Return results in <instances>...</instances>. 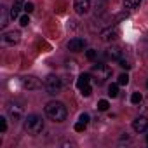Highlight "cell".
I'll use <instances>...</instances> for the list:
<instances>
[{"mask_svg":"<svg viewBox=\"0 0 148 148\" xmlns=\"http://www.w3.org/2000/svg\"><path fill=\"white\" fill-rule=\"evenodd\" d=\"M23 86H25V89L33 91V89H38V87H40V82H38L35 77H25V79H23Z\"/></svg>","mask_w":148,"mask_h":148,"instance_id":"obj_11","label":"cell"},{"mask_svg":"<svg viewBox=\"0 0 148 148\" xmlns=\"http://www.w3.org/2000/svg\"><path fill=\"white\" fill-rule=\"evenodd\" d=\"M45 115H47L51 120H54V122H63V120L66 119L68 112H66V106H64L63 103H59V101H51V103L45 105Z\"/></svg>","mask_w":148,"mask_h":148,"instance_id":"obj_1","label":"cell"},{"mask_svg":"<svg viewBox=\"0 0 148 148\" xmlns=\"http://www.w3.org/2000/svg\"><path fill=\"white\" fill-rule=\"evenodd\" d=\"M141 99H143L141 92H132V96H131V103H132V105H139Z\"/></svg>","mask_w":148,"mask_h":148,"instance_id":"obj_18","label":"cell"},{"mask_svg":"<svg viewBox=\"0 0 148 148\" xmlns=\"http://www.w3.org/2000/svg\"><path fill=\"white\" fill-rule=\"evenodd\" d=\"M73 7H75L77 14H86L91 9V0H75V2H73Z\"/></svg>","mask_w":148,"mask_h":148,"instance_id":"obj_8","label":"cell"},{"mask_svg":"<svg viewBox=\"0 0 148 148\" xmlns=\"http://www.w3.org/2000/svg\"><path fill=\"white\" fill-rule=\"evenodd\" d=\"M86 45H87V42H86L84 38H71V40L68 42V49H70L71 52H80V51L86 49Z\"/></svg>","mask_w":148,"mask_h":148,"instance_id":"obj_6","label":"cell"},{"mask_svg":"<svg viewBox=\"0 0 148 148\" xmlns=\"http://www.w3.org/2000/svg\"><path fill=\"white\" fill-rule=\"evenodd\" d=\"M86 127H87V124H86V122H82V120H79V122L75 124V131H77V132L86 131Z\"/></svg>","mask_w":148,"mask_h":148,"instance_id":"obj_22","label":"cell"},{"mask_svg":"<svg viewBox=\"0 0 148 148\" xmlns=\"http://www.w3.org/2000/svg\"><path fill=\"white\" fill-rule=\"evenodd\" d=\"M19 25H21V26H28V25H30V18H28V14H25V16L19 18Z\"/></svg>","mask_w":148,"mask_h":148,"instance_id":"obj_25","label":"cell"},{"mask_svg":"<svg viewBox=\"0 0 148 148\" xmlns=\"http://www.w3.org/2000/svg\"><path fill=\"white\" fill-rule=\"evenodd\" d=\"M25 12H26V14L33 12V4H32V2H26V4H25Z\"/></svg>","mask_w":148,"mask_h":148,"instance_id":"obj_26","label":"cell"},{"mask_svg":"<svg viewBox=\"0 0 148 148\" xmlns=\"http://www.w3.org/2000/svg\"><path fill=\"white\" fill-rule=\"evenodd\" d=\"M92 73L96 75V79H98L99 82H105L106 79L112 77V68L106 66V64H96V66L92 68Z\"/></svg>","mask_w":148,"mask_h":148,"instance_id":"obj_5","label":"cell"},{"mask_svg":"<svg viewBox=\"0 0 148 148\" xmlns=\"http://www.w3.org/2000/svg\"><path fill=\"white\" fill-rule=\"evenodd\" d=\"M110 108V103L106 101V99H101V101H98V110L99 112H106Z\"/></svg>","mask_w":148,"mask_h":148,"instance_id":"obj_19","label":"cell"},{"mask_svg":"<svg viewBox=\"0 0 148 148\" xmlns=\"http://www.w3.org/2000/svg\"><path fill=\"white\" fill-rule=\"evenodd\" d=\"M127 84H129V75H127V73L119 75V86H127Z\"/></svg>","mask_w":148,"mask_h":148,"instance_id":"obj_20","label":"cell"},{"mask_svg":"<svg viewBox=\"0 0 148 148\" xmlns=\"http://www.w3.org/2000/svg\"><path fill=\"white\" fill-rule=\"evenodd\" d=\"M132 129H134L136 132H145V131H148V119H146V117H138V119H134V120H132Z\"/></svg>","mask_w":148,"mask_h":148,"instance_id":"obj_7","label":"cell"},{"mask_svg":"<svg viewBox=\"0 0 148 148\" xmlns=\"http://www.w3.org/2000/svg\"><path fill=\"white\" fill-rule=\"evenodd\" d=\"M117 37H119V32H117V28H108V30L101 32V38H103L105 42H112V40H115Z\"/></svg>","mask_w":148,"mask_h":148,"instance_id":"obj_12","label":"cell"},{"mask_svg":"<svg viewBox=\"0 0 148 148\" xmlns=\"http://www.w3.org/2000/svg\"><path fill=\"white\" fill-rule=\"evenodd\" d=\"M120 56H122V54H120V49H119V47H108V49H106V58H108V59H117V61H119Z\"/></svg>","mask_w":148,"mask_h":148,"instance_id":"obj_14","label":"cell"},{"mask_svg":"<svg viewBox=\"0 0 148 148\" xmlns=\"http://www.w3.org/2000/svg\"><path fill=\"white\" fill-rule=\"evenodd\" d=\"M79 120H82V122H86V124H89V115H87V113H82Z\"/></svg>","mask_w":148,"mask_h":148,"instance_id":"obj_27","label":"cell"},{"mask_svg":"<svg viewBox=\"0 0 148 148\" xmlns=\"http://www.w3.org/2000/svg\"><path fill=\"white\" fill-rule=\"evenodd\" d=\"M86 56H87V59H89V61H94V59H96V56H98V52H96L94 49H89V51L86 52Z\"/></svg>","mask_w":148,"mask_h":148,"instance_id":"obj_23","label":"cell"},{"mask_svg":"<svg viewBox=\"0 0 148 148\" xmlns=\"http://www.w3.org/2000/svg\"><path fill=\"white\" fill-rule=\"evenodd\" d=\"M108 96L110 98H117L119 96V84H110L108 86Z\"/></svg>","mask_w":148,"mask_h":148,"instance_id":"obj_16","label":"cell"},{"mask_svg":"<svg viewBox=\"0 0 148 148\" xmlns=\"http://www.w3.org/2000/svg\"><path fill=\"white\" fill-rule=\"evenodd\" d=\"M146 87H148V82H146Z\"/></svg>","mask_w":148,"mask_h":148,"instance_id":"obj_29","label":"cell"},{"mask_svg":"<svg viewBox=\"0 0 148 148\" xmlns=\"http://www.w3.org/2000/svg\"><path fill=\"white\" fill-rule=\"evenodd\" d=\"M23 9H25V0H14V4H12V7H11V12H9L11 19L19 18V12H21Z\"/></svg>","mask_w":148,"mask_h":148,"instance_id":"obj_9","label":"cell"},{"mask_svg":"<svg viewBox=\"0 0 148 148\" xmlns=\"http://www.w3.org/2000/svg\"><path fill=\"white\" fill-rule=\"evenodd\" d=\"M119 64H120L122 68H125V70H129V68L132 66V64H131V61H129V59H124V58H120V59H119Z\"/></svg>","mask_w":148,"mask_h":148,"instance_id":"obj_21","label":"cell"},{"mask_svg":"<svg viewBox=\"0 0 148 148\" xmlns=\"http://www.w3.org/2000/svg\"><path fill=\"white\" fill-rule=\"evenodd\" d=\"M139 4H141V0H124L125 9H136Z\"/></svg>","mask_w":148,"mask_h":148,"instance_id":"obj_17","label":"cell"},{"mask_svg":"<svg viewBox=\"0 0 148 148\" xmlns=\"http://www.w3.org/2000/svg\"><path fill=\"white\" fill-rule=\"evenodd\" d=\"M4 42L9 44V45L18 44V42H19V33H18V32H9V33H5V35H4Z\"/></svg>","mask_w":148,"mask_h":148,"instance_id":"obj_13","label":"cell"},{"mask_svg":"<svg viewBox=\"0 0 148 148\" xmlns=\"http://www.w3.org/2000/svg\"><path fill=\"white\" fill-rule=\"evenodd\" d=\"M23 125H25V131H28L30 134H40L44 131V120H42V117H38L35 113L33 115H28L25 119Z\"/></svg>","mask_w":148,"mask_h":148,"instance_id":"obj_2","label":"cell"},{"mask_svg":"<svg viewBox=\"0 0 148 148\" xmlns=\"http://www.w3.org/2000/svg\"><path fill=\"white\" fill-rule=\"evenodd\" d=\"M77 87H79V91L82 92V96H91V92H92V87H91V75L89 73H82V75L79 77V80H77Z\"/></svg>","mask_w":148,"mask_h":148,"instance_id":"obj_4","label":"cell"},{"mask_svg":"<svg viewBox=\"0 0 148 148\" xmlns=\"http://www.w3.org/2000/svg\"><path fill=\"white\" fill-rule=\"evenodd\" d=\"M7 131V120L5 117H0V132H5Z\"/></svg>","mask_w":148,"mask_h":148,"instance_id":"obj_24","label":"cell"},{"mask_svg":"<svg viewBox=\"0 0 148 148\" xmlns=\"http://www.w3.org/2000/svg\"><path fill=\"white\" fill-rule=\"evenodd\" d=\"M0 14H2V19H0V26L5 28V26H7V21H9V18H11V16H7V9H5V7L0 9Z\"/></svg>","mask_w":148,"mask_h":148,"instance_id":"obj_15","label":"cell"},{"mask_svg":"<svg viewBox=\"0 0 148 148\" xmlns=\"http://www.w3.org/2000/svg\"><path fill=\"white\" fill-rule=\"evenodd\" d=\"M44 87H45V91H47L51 96H56V94H59L63 84H61V79H59V77L49 75V77L45 79V82H44Z\"/></svg>","mask_w":148,"mask_h":148,"instance_id":"obj_3","label":"cell"},{"mask_svg":"<svg viewBox=\"0 0 148 148\" xmlns=\"http://www.w3.org/2000/svg\"><path fill=\"white\" fill-rule=\"evenodd\" d=\"M146 143H148V134H146Z\"/></svg>","mask_w":148,"mask_h":148,"instance_id":"obj_28","label":"cell"},{"mask_svg":"<svg viewBox=\"0 0 148 148\" xmlns=\"http://www.w3.org/2000/svg\"><path fill=\"white\" fill-rule=\"evenodd\" d=\"M9 115H11V119L19 120V119L23 117V106H19V105H16V103H11V105H9Z\"/></svg>","mask_w":148,"mask_h":148,"instance_id":"obj_10","label":"cell"}]
</instances>
